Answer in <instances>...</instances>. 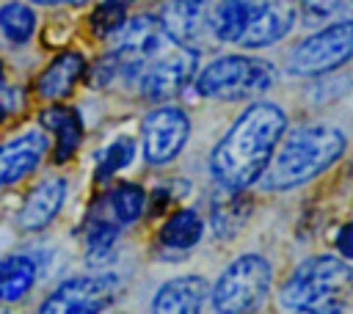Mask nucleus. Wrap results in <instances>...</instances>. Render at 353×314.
Listing matches in <instances>:
<instances>
[{"label": "nucleus", "instance_id": "1", "mask_svg": "<svg viewBox=\"0 0 353 314\" xmlns=\"http://www.w3.org/2000/svg\"><path fill=\"white\" fill-rule=\"evenodd\" d=\"M287 129V113L276 102L248 105L210 154V174L223 190H245L259 182Z\"/></svg>", "mask_w": 353, "mask_h": 314}, {"label": "nucleus", "instance_id": "2", "mask_svg": "<svg viewBox=\"0 0 353 314\" xmlns=\"http://www.w3.org/2000/svg\"><path fill=\"white\" fill-rule=\"evenodd\" d=\"M345 135L331 124H303L279 140L259 176L262 190H292L328 171L345 154Z\"/></svg>", "mask_w": 353, "mask_h": 314}, {"label": "nucleus", "instance_id": "3", "mask_svg": "<svg viewBox=\"0 0 353 314\" xmlns=\"http://www.w3.org/2000/svg\"><path fill=\"white\" fill-rule=\"evenodd\" d=\"M353 286V267L336 256H312L295 267L281 286V308L339 311L342 295Z\"/></svg>", "mask_w": 353, "mask_h": 314}, {"label": "nucleus", "instance_id": "4", "mask_svg": "<svg viewBox=\"0 0 353 314\" xmlns=\"http://www.w3.org/2000/svg\"><path fill=\"white\" fill-rule=\"evenodd\" d=\"M276 83V69L265 58L254 55H223L210 61L196 74V94L204 99H245L259 96Z\"/></svg>", "mask_w": 353, "mask_h": 314}, {"label": "nucleus", "instance_id": "5", "mask_svg": "<svg viewBox=\"0 0 353 314\" xmlns=\"http://www.w3.org/2000/svg\"><path fill=\"white\" fill-rule=\"evenodd\" d=\"M270 262L259 253H243L234 262H229L223 267V273L218 275L212 292H210V303L212 311L221 314H240V311H254L268 300L270 292Z\"/></svg>", "mask_w": 353, "mask_h": 314}, {"label": "nucleus", "instance_id": "6", "mask_svg": "<svg viewBox=\"0 0 353 314\" xmlns=\"http://www.w3.org/2000/svg\"><path fill=\"white\" fill-rule=\"evenodd\" d=\"M121 292V275L113 270L80 273L58 281L36 306L41 314H94L108 308Z\"/></svg>", "mask_w": 353, "mask_h": 314}, {"label": "nucleus", "instance_id": "7", "mask_svg": "<svg viewBox=\"0 0 353 314\" xmlns=\"http://www.w3.org/2000/svg\"><path fill=\"white\" fill-rule=\"evenodd\" d=\"M353 58V19L323 25L309 33L287 58V72L292 77H323Z\"/></svg>", "mask_w": 353, "mask_h": 314}, {"label": "nucleus", "instance_id": "8", "mask_svg": "<svg viewBox=\"0 0 353 314\" xmlns=\"http://www.w3.org/2000/svg\"><path fill=\"white\" fill-rule=\"evenodd\" d=\"M50 135L39 124H28L0 140V193H11L33 179L50 160Z\"/></svg>", "mask_w": 353, "mask_h": 314}, {"label": "nucleus", "instance_id": "9", "mask_svg": "<svg viewBox=\"0 0 353 314\" xmlns=\"http://www.w3.org/2000/svg\"><path fill=\"white\" fill-rule=\"evenodd\" d=\"M69 198V179L61 174H47L41 179H36L25 196L19 198L14 215H11V226L17 234L22 237H39L44 234L63 212Z\"/></svg>", "mask_w": 353, "mask_h": 314}, {"label": "nucleus", "instance_id": "10", "mask_svg": "<svg viewBox=\"0 0 353 314\" xmlns=\"http://www.w3.org/2000/svg\"><path fill=\"white\" fill-rule=\"evenodd\" d=\"M199 74V52L179 44L176 50H163L152 61H146L141 77H138V91L149 102H165L174 94H179L190 80Z\"/></svg>", "mask_w": 353, "mask_h": 314}, {"label": "nucleus", "instance_id": "11", "mask_svg": "<svg viewBox=\"0 0 353 314\" xmlns=\"http://www.w3.org/2000/svg\"><path fill=\"white\" fill-rule=\"evenodd\" d=\"M190 135V118L182 107L176 105H163L154 107L143 116L141 124V146H143V160L149 165H165L171 163L188 143Z\"/></svg>", "mask_w": 353, "mask_h": 314}, {"label": "nucleus", "instance_id": "12", "mask_svg": "<svg viewBox=\"0 0 353 314\" xmlns=\"http://www.w3.org/2000/svg\"><path fill=\"white\" fill-rule=\"evenodd\" d=\"M36 124L50 135V165L63 168L69 165L83 140H85V124L77 107H72L69 102H41V107L36 110Z\"/></svg>", "mask_w": 353, "mask_h": 314}, {"label": "nucleus", "instance_id": "13", "mask_svg": "<svg viewBox=\"0 0 353 314\" xmlns=\"http://www.w3.org/2000/svg\"><path fill=\"white\" fill-rule=\"evenodd\" d=\"M85 69H88L85 52L74 47H63L36 72L30 83V96H36L39 102H66L74 94V88L85 80Z\"/></svg>", "mask_w": 353, "mask_h": 314}, {"label": "nucleus", "instance_id": "14", "mask_svg": "<svg viewBox=\"0 0 353 314\" xmlns=\"http://www.w3.org/2000/svg\"><path fill=\"white\" fill-rule=\"evenodd\" d=\"M41 278L44 273L33 248H11L0 253V308L22 306L36 292Z\"/></svg>", "mask_w": 353, "mask_h": 314}, {"label": "nucleus", "instance_id": "15", "mask_svg": "<svg viewBox=\"0 0 353 314\" xmlns=\"http://www.w3.org/2000/svg\"><path fill=\"white\" fill-rule=\"evenodd\" d=\"M119 234H121V226L108 215L102 198L94 201L85 212L83 226H80V240H83V248H85V253H83L85 264L94 267V270L108 267L116 259Z\"/></svg>", "mask_w": 353, "mask_h": 314}, {"label": "nucleus", "instance_id": "16", "mask_svg": "<svg viewBox=\"0 0 353 314\" xmlns=\"http://www.w3.org/2000/svg\"><path fill=\"white\" fill-rule=\"evenodd\" d=\"M295 25V8L284 0H262L251 8V19L245 25V33L240 36L237 44L245 50H259L270 47L279 39H284Z\"/></svg>", "mask_w": 353, "mask_h": 314}, {"label": "nucleus", "instance_id": "17", "mask_svg": "<svg viewBox=\"0 0 353 314\" xmlns=\"http://www.w3.org/2000/svg\"><path fill=\"white\" fill-rule=\"evenodd\" d=\"M116 39V50L121 52L124 61H138V63H146L152 61L154 55H160L165 50V33L160 28V22L149 14H141V17H132L124 22V28L113 36Z\"/></svg>", "mask_w": 353, "mask_h": 314}, {"label": "nucleus", "instance_id": "18", "mask_svg": "<svg viewBox=\"0 0 353 314\" xmlns=\"http://www.w3.org/2000/svg\"><path fill=\"white\" fill-rule=\"evenodd\" d=\"M207 19H210L207 0H168L157 17L168 41L185 47H190L204 33Z\"/></svg>", "mask_w": 353, "mask_h": 314}, {"label": "nucleus", "instance_id": "19", "mask_svg": "<svg viewBox=\"0 0 353 314\" xmlns=\"http://www.w3.org/2000/svg\"><path fill=\"white\" fill-rule=\"evenodd\" d=\"M39 8L30 0H0V47L22 52L39 36Z\"/></svg>", "mask_w": 353, "mask_h": 314}, {"label": "nucleus", "instance_id": "20", "mask_svg": "<svg viewBox=\"0 0 353 314\" xmlns=\"http://www.w3.org/2000/svg\"><path fill=\"white\" fill-rule=\"evenodd\" d=\"M210 297V286L204 275H179L165 281L154 297H152V311H182V314H196L201 311L204 300Z\"/></svg>", "mask_w": 353, "mask_h": 314}, {"label": "nucleus", "instance_id": "21", "mask_svg": "<svg viewBox=\"0 0 353 314\" xmlns=\"http://www.w3.org/2000/svg\"><path fill=\"white\" fill-rule=\"evenodd\" d=\"M204 237V223L196 209H176L160 229V251H190Z\"/></svg>", "mask_w": 353, "mask_h": 314}, {"label": "nucleus", "instance_id": "22", "mask_svg": "<svg viewBox=\"0 0 353 314\" xmlns=\"http://www.w3.org/2000/svg\"><path fill=\"white\" fill-rule=\"evenodd\" d=\"M102 204L119 226H132L146 212V193L138 182H119L102 196Z\"/></svg>", "mask_w": 353, "mask_h": 314}, {"label": "nucleus", "instance_id": "23", "mask_svg": "<svg viewBox=\"0 0 353 314\" xmlns=\"http://www.w3.org/2000/svg\"><path fill=\"white\" fill-rule=\"evenodd\" d=\"M251 8H254L251 0H218L215 11L210 17L215 39L226 41V44H237L251 19Z\"/></svg>", "mask_w": 353, "mask_h": 314}, {"label": "nucleus", "instance_id": "24", "mask_svg": "<svg viewBox=\"0 0 353 314\" xmlns=\"http://www.w3.org/2000/svg\"><path fill=\"white\" fill-rule=\"evenodd\" d=\"M135 140L130 138V135H119V138H113L108 146H102L99 149V154H97V163H94V182L97 185H105V182H110L116 174H121L124 168H130L132 165V160H135Z\"/></svg>", "mask_w": 353, "mask_h": 314}, {"label": "nucleus", "instance_id": "25", "mask_svg": "<svg viewBox=\"0 0 353 314\" xmlns=\"http://www.w3.org/2000/svg\"><path fill=\"white\" fill-rule=\"evenodd\" d=\"M127 0H99L88 14V30L94 39H113L127 22Z\"/></svg>", "mask_w": 353, "mask_h": 314}, {"label": "nucleus", "instance_id": "26", "mask_svg": "<svg viewBox=\"0 0 353 314\" xmlns=\"http://www.w3.org/2000/svg\"><path fill=\"white\" fill-rule=\"evenodd\" d=\"M353 19V0H303L301 22L306 28H323Z\"/></svg>", "mask_w": 353, "mask_h": 314}, {"label": "nucleus", "instance_id": "27", "mask_svg": "<svg viewBox=\"0 0 353 314\" xmlns=\"http://www.w3.org/2000/svg\"><path fill=\"white\" fill-rule=\"evenodd\" d=\"M245 204L240 198H234V190H229V196L223 201L212 204V231L215 237H232L237 231V226L245 220Z\"/></svg>", "mask_w": 353, "mask_h": 314}, {"label": "nucleus", "instance_id": "28", "mask_svg": "<svg viewBox=\"0 0 353 314\" xmlns=\"http://www.w3.org/2000/svg\"><path fill=\"white\" fill-rule=\"evenodd\" d=\"M121 66H124V58L119 50H110V52H102L94 63H88L85 69V83L91 88H108L119 74H121Z\"/></svg>", "mask_w": 353, "mask_h": 314}, {"label": "nucleus", "instance_id": "29", "mask_svg": "<svg viewBox=\"0 0 353 314\" xmlns=\"http://www.w3.org/2000/svg\"><path fill=\"white\" fill-rule=\"evenodd\" d=\"M336 251H339L345 259L353 262V223H347V226L339 229V234H336Z\"/></svg>", "mask_w": 353, "mask_h": 314}, {"label": "nucleus", "instance_id": "30", "mask_svg": "<svg viewBox=\"0 0 353 314\" xmlns=\"http://www.w3.org/2000/svg\"><path fill=\"white\" fill-rule=\"evenodd\" d=\"M36 8H85L91 0H30Z\"/></svg>", "mask_w": 353, "mask_h": 314}, {"label": "nucleus", "instance_id": "31", "mask_svg": "<svg viewBox=\"0 0 353 314\" xmlns=\"http://www.w3.org/2000/svg\"><path fill=\"white\" fill-rule=\"evenodd\" d=\"M11 83H14V74H11V69H8V61L0 55V94H3Z\"/></svg>", "mask_w": 353, "mask_h": 314}, {"label": "nucleus", "instance_id": "32", "mask_svg": "<svg viewBox=\"0 0 353 314\" xmlns=\"http://www.w3.org/2000/svg\"><path fill=\"white\" fill-rule=\"evenodd\" d=\"M14 116H11V110H8V105H6V99H3V94H0V129L11 121Z\"/></svg>", "mask_w": 353, "mask_h": 314}]
</instances>
